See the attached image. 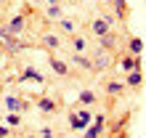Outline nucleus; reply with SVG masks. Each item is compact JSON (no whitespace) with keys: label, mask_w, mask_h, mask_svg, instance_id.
Here are the masks:
<instances>
[{"label":"nucleus","mask_w":146,"mask_h":138,"mask_svg":"<svg viewBox=\"0 0 146 138\" xmlns=\"http://www.w3.org/2000/svg\"><path fill=\"white\" fill-rule=\"evenodd\" d=\"M114 42H117V34H114V32H106V34H101V48H104V50L114 48Z\"/></svg>","instance_id":"obj_1"},{"label":"nucleus","mask_w":146,"mask_h":138,"mask_svg":"<svg viewBox=\"0 0 146 138\" xmlns=\"http://www.w3.org/2000/svg\"><path fill=\"white\" fill-rule=\"evenodd\" d=\"M106 64H109V56L104 53V50H98V53H96V58H93V66H96L98 72H101V69H106Z\"/></svg>","instance_id":"obj_2"},{"label":"nucleus","mask_w":146,"mask_h":138,"mask_svg":"<svg viewBox=\"0 0 146 138\" xmlns=\"http://www.w3.org/2000/svg\"><path fill=\"white\" fill-rule=\"evenodd\" d=\"M101 125H104V117H98V119H96V125H93L90 130L85 133V138H98V135H101Z\"/></svg>","instance_id":"obj_3"},{"label":"nucleus","mask_w":146,"mask_h":138,"mask_svg":"<svg viewBox=\"0 0 146 138\" xmlns=\"http://www.w3.org/2000/svg\"><path fill=\"white\" fill-rule=\"evenodd\" d=\"M5 106L11 109V111H19V109H24V106H27V104H21L19 98H11V96H8V98H5Z\"/></svg>","instance_id":"obj_4"},{"label":"nucleus","mask_w":146,"mask_h":138,"mask_svg":"<svg viewBox=\"0 0 146 138\" xmlns=\"http://www.w3.org/2000/svg\"><path fill=\"white\" fill-rule=\"evenodd\" d=\"M72 64L82 66V69H93V61H88V58H82V56H72Z\"/></svg>","instance_id":"obj_5"},{"label":"nucleus","mask_w":146,"mask_h":138,"mask_svg":"<svg viewBox=\"0 0 146 138\" xmlns=\"http://www.w3.org/2000/svg\"><path fill=\"white\" fill-rule=\"evenodd\" d=\"M106 93H109V96H117V93H122V82H114V80H111V82L106 85Z\"/></svg>","instance_id":"obj_6"},{"label":"nucleus","mask_w":146,"mask_h":138,"mask_svg":"<svg viewBox=\"0 0 146 138\" xmlns=\"http://www.w3.org/2000/svg\"><path fill=\"white\" fill-rule=\"evenodd\" d=\"M37 106H40L42 111H53V109H56V101H50V98H40Z\"/></svg>","instance_id":"obj_7"},{"label":"nucleus","mask_w":146,"mask_h":138,"mask_svg":"<svg viewBox=\"0 0 146 138\" xmlns=\"http://www.w3.org/2000/svg\"><path fill=\"white\" fill-rule=\"evenodd\" d=\"M42 42H45L48 48H58V37H56V34H45V37H42Z\"/></svg>","instance_id":"obj_8"},{"label":"nucleus","mask_w":146,"mask_h":138,"mask_svg":"<svg viewBox=\"0 0 146 138\" xmlns=\"http://www.w3.org/2000/svg\"><path fill=\"white\" fill-rule=\"evenodd\" d=\"M135 66H138V61H135V58H122V69H125V72H133Z\"/></svg>","instance_id":"obj_9"},{"label":"nucleus","mask_w":146,"mask_h":138,"mask_svg":"<svg viewBox=\"0 0 146 138\" xmlns=\"http://www.w3.org/2000/svg\"><path fill=\"white\" fill-rule=\"evenodd\" d=\"M127 85H141V72H135V69H133V72L127 74Z\"/></svg>","instance_id":"obj_10"},{"label":"nucleus","mask_w":146,"mask_h":138,"mask_svg":"<svg viewBox=\"0 0 146 138\" xmlns=\"http://www.w3.org/2000/svg\"><path fill=\"white\" fill-rule=\"evenodd\" d=\"M141 48H143V42H141L138 37H133V40H130V53H141Z\"/></svg>","instance_id":"obj_11"},{"label":"nucleus","mask_w":146,"mask_h":138,"mask_svg":"<svg viewBox=\"0 0 146 138\" xmlns=\"http://www.w3.org/2000/svg\"><path fill=\"white\" fill-rule=\"evenodd\" d=\"M21 27H24V19H21V16H16V19L11 21V32H21Z\"/></svg>","instance_id":"obj_12"},{"label":"nucleus","mask_w":146,"mask_h":138,"mask_svg":"<svg viewBox=\"0 0 146 138\" xmlns=\"http://www.w3.org/2000/svg\"><path fill=\"white\" fill-rule=\"evenodd\" d=\"M50 66H53V72H56V74H66V64H64V61H53Z\"/></svg>","instance_id":"obj_13"},{"label":"nucleus","mask_w":146,"mask_h":138,"mask_svg":"<svg viewBox=\"0 0 146 138\" xmlns=\"http://www.w3.org/2000/svg\"><path fill=\"white\" fill-rule=\"evenodd\" d=\"M80 101H82V104H96V96H93L90 90H85L82 96H80Z\"/></svg>","instance_id":"obj_14"},{"label":"nucleus","mask_w":146,"mask_h":138,"mask_svg":"<svg viewBox=\"0 0 146 138\" xmlns=\"http://www.w3.org/2000/svg\"><path fill=\"white\" fill-rule=\"evenodd\" d=\"M111 3H114V8H117L119 16H125V11H127V8H125V0H111Z\"/></svg>","instance_id":"obj_15"},{"label":"nucleus","mask_w":146,"mask_h":138,"mask_svg":"<svg viewBox=\"0 0 146 138\" xmlns=\"http://www.w3.org/2000/svg\"><path fill=\"white\" fill-rule=\"evenodd\" d=\"M85 45H88V42H85V37H74V50H77V53H80V50H85Z\"/></svg>","instance_id":"obj_16"},{"label":"nucleus","mask_w":146,"mask_h":138,"mask_svg":"<svg viewBox=\"0 0 146 138\" xmlns=\"http://www.w3.org/2000/svg\"><path fill=\"white\" fill-rule=\"evenodd\" d=\"M61 29H66V32H72V29H74V21H69V19H64V21H61Z\"/></svg>","instance_id":"obj_17"},{"label":"nucleus","mask_w":146,"mask_h":138,"mask_svg":"<svg viewBox=\"0 0 146 138\" xmlns=\"http://www.w3.org/2000/svg\"><path fill=\"white\" fill-rule=\"evenodd\" d=\"M48 13H50V16H58L61 11H58V5H50V8H48Z\"/></svg>","instance_id":"obj_18"},{"label":"nucleus","mask_w":146,"mask_h":138,"mask_svg":"<svg viewBox=\"0 0 146 138\" xmlns=\"http://www.w3.org/2000/svg\"><path fill=\"white\" fill-rule=\"evenodd\" d=\"M8 135V127H0V138H5Z\"/></svg>","instance_id":"obj_19"},{"label":"nucleus","mask_w":146,"mask_h":138,"mask_svg":"<svg viewBox=\"0 0 146 138\" xmlns=\"http://www.w3.org/2000/svg\"><path fill=\"white\" fill-rule=\"evenodd\" d=\"M0 45H3V42H0Z\"/></svg>","instance_id":"obj_20"}]
</instances>
